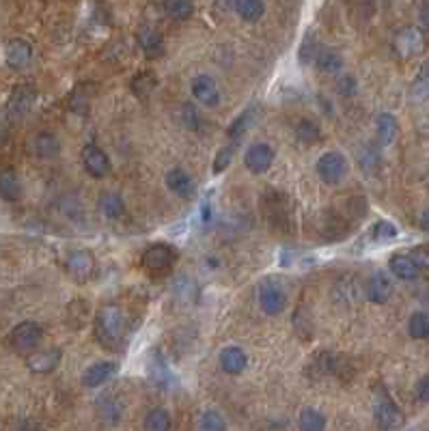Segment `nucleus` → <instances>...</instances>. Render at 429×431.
<instances>
[{
	"instance_id": "obj_1",
	"label": "nucleus",
	"mask_w": 429,
	"mask_h": 431,
	"mask_svg": "<svg viewBox=\"0 0 429 431\" xmlns=\"http://www.w3.org/2000/svg\"><path fill=\"white\" fill-rule=\"evenodd\" d=\"M95 338L110 352L121 350V345L125 341V315L119 306L108 304L97 310Z\"/></svg>"
},
{
	"instance_id": "obj_2",
	"label": "nucleus",
	"mask_w": 429,
	"mask_h": 431,
	"mask_svg": "<svg viewBox=\"0 0 429 431\" xmlns=\"http://www.w3.org/2000/svg\"><path fill=\"white\" fill-rule=\"evenodd\" d=\"M318 175L326 186H339L343 179L348 177V158L339 153V151H326L320 160H318Z\"/></svg>"
},
{
	"instance_id": "obj_3",
	"label": "nucleus",
	"mask_w": 429,
	"mask_h": 431,
	"mask_svg": "<svg viewBox=\"0 0 429 431\" xmlns=\"http://www.w3.org/2000/svg\"><path fill=\"white\" fill-rule=\"evenodd\" d=\"M41 338H43V328L37 322H22L11 330L9 343L15 352L31 354L39 348Z\"/></svg>"
},
{
	"instance_id": "obj_4",
	"label": "nucleus",
	"mask_w": 429,
	"mask_h": 431,
	"mask_svg": "<svg viewBox=\"0 0 429 431\" xmlns=\"http://www.w3.org/2000/svg\"><path fill=\"white\" fill-rule=\"evenodd\" d=\"M257 296H259L261 310L268 313V315H278V313L285 310V306H287V294H285L282 285L276 282L274 278H266L259 285V292H257Z\"/></svg>"
},
{
	"instance_id": "obj_5",
	"label": "nucleus",
	"mask_w": 429,
	"mask_h": 431,
	"mask_svg": "<svg viewBox=\"0 0 429 431\" xmlns=\"http://www.w3.org/2000/svg\"><path fill=\"white\" fill-rule=\"evenodd\" d=\"M175 259H177V254H175L173 248L158 244V246H151L149 250H145V254H142V266H145L147 272L160 274V272H166L170 266H173Z\"/></svg>"
},
{
	"instance_id": "obj_6",
	"label": "nucleus",
	"mask_w": 429,
	"mask_h": 431,
	"mask_svg": "<svg viewBox=\"0 0 429 431\" xmlns=\"http://www.w3.org/2000/svg\"><path fill=\"white\" fill-rule=\"evenodd\" d=\"M274 162V149L266 142H254V145L248 147L246 156H244V164L250 172L254 175H264L266 170H270Z\"/></svg>"
},
{
	"instance_id": "obj_7",
	"label": "nucleus",
	"mask_w": 429,
	"mask_h": 431,
	"mask_svg": "<svg viewBox=\"0 0 429 431\" xmlns=\"http://www.w3.org/2000/svg\"><path fill=\"white\" fill-rule=\"evenodd\" d=\"M190 89H192V95L194 100L201 104V106H207V108H214L220 104V89H218V84L212 76H196L190 84Z\"/></svg>"
},
{
	"instance_id": "obj_8",
	"label": "nucleus",
	"mask_w": 429,
	"mask_h": 431,
	"mask_svg": "<svg viewBox=\"0 0 429 431\" xmlns=\"http://www.w3.org/2000/svg\"><path fill=\"white\" fill-rule=\"evenodd\" d=\"M82 164H84V168H87L89 175L97 177V179L106 177L110 172V160H108L106 151L102 147L93 145V142L82 149Z\"/></svg>"
},
{
	"instance_id": "obj_9",
	"label": "nucleus",
	"mask_w": 429,
	"mask_h": 431,
	"mask_svg": "<svg viewBox=\"0 0 429 431\" xmlns=\"http://www.w3.org/2000/svg\"><path fill=\"white\" fill-rule=\"evenodd\" d=\"M67 272L76 280H80V282L89 280L93 276V272H95V259H93V254L89 250H76V252H72L69 259H67Z\"/></svg>"
},
{
	"instance_id": "obj_10",
	"label": "nucleus",
	"mask_w": 429,
	"mask_h": 431,
	"mask_svg": "<svg viewBox=\"0 0 429 431\" xmlns=\"http://www.w3.org/2000/svg\"><path fill=\"white\" fill-rule=\"evenodd\" d=\"M63 360V352L59 348H48V350H35L28 356V369L35 373H52Z\"/></svg>"
},
{
	"instance_id": "obj_11",
	"label": "nucleus",
	"mask_w": 429,
	"mask_h": 431,
	"mask_svg": "<svg viewBox=\"0 0 429 431\" xmlns=\"http://www.w3.org/2000/svg\"><path fill=\"white\" fill-rule=\"evenodd\" d=\"M5 61L11 69H24L33 61V46L26 39H11L5 48Z\"/></svg>"
},
{
	"instance_id": "obj_12",
	"label": "nucleus",
	"mask_w": 429,
	"mask_h": 431,
	"mask_svg": "<svg viewBox=\"0 0 429 431\" xmlns=\"http://www.w3.org/2000/svg\"><path fill=\"white\" fill-rule=\"evenodd\" d=\"M119 371V364L112 362V360H102L91 364L82 376V384L89 386V388H97L106 382H110V378H114V373Z\"/></svg>"
},
{
	"instance_id": "obj_13",
	"label": "nucleus",
	"mask_w": 429,
	"mask_h": 431,
	"mask_svg": "<svg viewBox=\"0 0 429 431\" xmlns=\"http://www.w3.org/2000/svg\"><path fill=\"white\" fill-rule=\"evenodd\" d=\"M166 188L179 198H192L196 192L194 179L188 175L184 168H170L166 172Z\"/></svg>"
},
{
	"instance_id": "obj_14",
	"label": "nucleus",
	"mask_w": 429,
	"mask_h": 431,
	"mask_svg": "<svg viewBox=\"0 0 429 431\" xmlns=\"http://www.w3.org/2000/svg\"><path fill=\"white\" fill-rule=\"evenodd\" d=\"M395 46L402 56H416L425 52V37L418 28H404V31L397 35Z\"/></svg>"
},
{
	"instance_id": "obj_15",
	"label": "nucleus",
	"mask_w": 429,
	"mask_h": 431,
	"mask_svg": "<svg viewBox=\"0 0 429 431\" xmlns=\"http://www.w3.org/2000/svg\"><path fill=\"white\" fill-rule=\"evenodd\" d=\"M220 360V369L224 373H229V376H238V373H242L248 364V356L242 348H238V345H229V348H224L218 356Z\"/></svg>"
},
{
	"instance_id": "obj_16",
	"label": "nucleus",
	"mask_w": 429,
	"mask_h": 431,
	"mask_svg": "<svg viewBox=\"0 0 429 431\" xmlns=\"http://www.w3.org/2000/svg\"><path fill=\"white\" fill-rule=\"evenodd\" d=\"M376 420L382 429H397L404 425L402 410H399L388 397L380 399L376 404Z\"/></svg>"
},
{
	"instance_id": "obj_17",
	"label": "nucleus",
	"mask_w": 429,
	"mask_h": 431,
	"mask_svg": "<svg viewBox=\"0 0 429 431\" xmlns=\"http://www.w3.org/2000/svg\"><path fill=\"white\" fill-rule=\"evenodd\" d=\"M390 294H393V282H390L386 272H376L374 276L369 278V282H367V298L371 302L384 304V302H388Z\"/></svg>"
},
{
	"instance_id": "obj_18",
	"label": "nucleus",
	"mask_w": 429,
	"mask_h": 431,
	"mask_svg": "<svg viewBox=\"0 0 429 431\" xmlns=\"http://www.w3.org/2000/svg\"><path fill=\"white\" fill-rule=\"evenodd\" d=\"M0 196L5 200H20L22 198V182L13 168L0 170Z\"/></svg>"
},
{
	"instance_id": "obj_19",
	"label": "nucleus",
	"mask_w": 429,
	"mask_h": 431,
	"mask_svg": "<svg viewBox=\"0 0 429 431\" xmlns=\"http://www.w3.org/2000/svg\"><path fill=\"white\" fill-rule=\"evenodd\" d=\"M313 63L324 74H339L343 69V56L332 48H318Z\"/></svg>"
},
{
	"instance_id": "obj_20",
	"label": "nucleus",
	"mask_w": 429,
	"mask_h": 431,
	"mask_svg": "<svg viewBox=\"0 0 429 431\" xmlns=\"http://www.w3.org/2000/svg\"><path fill=\"white\" fill-rule=\"evenodd\" d=\"M33 149H35V156H37V158L52 160V158H56V156L61 153V142H59V138H56L52 132H41V134L35 138Z\"/></svg>"
},
{
	"instance_id": "obj_21",
	"label": "nucleus",
	"mask_w": 429,
	"mask_h": 431,
	"mask_svg": "<svg viewBox=\"0 0 429 431\" xmlns=\"http://www.w3.org/2000/svg\"><path fill=\"white\" fill-rule=\"evenodd\" d=\"M100 210L106 218L117 220L125 214V203L119 192H104L100 198Z\"/></svg>"
},
{
	"instance_id": "obj_22",
	"label": "nucleus",
	"mask_w": 429,
	"mask_h": 431,
	"mask_svg": "<svg viewBox=\"0 0 429 431\" xmlns=\"http://www.w3.org/2000/svg\"><path fill=\"white\" fill-rule=\"evenodd\" d=\"M390 272L402 280H414L421 270L414 266V261L408 254H395L390 256Z\"/></svg>"
},
{
	"instance_id": "obj_23",
	"label": "nucleus",
	"mask_w": 429,
	"mask_h": 431,
	"mask_svg": "<svg viewBox=\"0 0 429 431\" xmlns=\"http://www.w3.org/2000/svg\"><path fill=\"white\" fill-rule=\"evenodd\" d=\"M138 43L147 56H160L164 50V39L156 28H142L138 33Z\"/></svg>"
},
{
	"instance_id": "obj_24",
	"label": "nucleus",
	"mask_w": 429,
	"mask_h": 431,
	"mask_svg": "<svg viewBox=\"0 0 429 431\" xmlns=\"http://www.w3.org/2000/svg\"><path fill=\"white\" fill-rule=\"evenodd\" d=\"M236 11L244 22H259L266 13L264 0H236Z\"/></svg>"
},
{
	"instance_id": "obj_25",
	"label": "nucleus",
	"mask_w": 429,
	"mask_h": 431,
	"mask_svg": "<svg viewBox=\"0 0 429 431\" xmlns=\"http://www.w3.org/2000/svg\"><path fill=\"white\" fill-rule=\"evenodd\" d=\"M298 427L302 431H322L326 427V416L318 408H304L298 416Z\"/></svg>"
},
{
	"instance_id": "obj_26",
	"label": "nucleus",
	"mask_w": 429,
	"mask_h": 431,
	"mask_svg": "<svg viewBox=\"0 0 429 431\" xmlns=\"http://www.w3.org/2000/svg\"><path fill=\"white\" fill-rule=\"evenodd\" d=\"M33 91L28 89V86H18V91L13 93L11 102H9V110L13 114H18V117H22V114H26L28 110H31L33 106Z\"/></svg>"
},
{
	"instance_id": "obj_27",
	"label": "nucleus",
	"mask_w": 429,
	"mask_h": 431,
	"mask_svg": "<svg viewBox=\"0 0 429 431\" xmlns=\"http://www.w3.org/2000/svg\"><path fill=\"white\" fill-rule=\"evenodd\" d=\"M376 128H378V138H380L382 145H390L397 136V119L390 112H382L376 121Z\"/></svg>"
},
{
	"instance_id": "obj_28",
	"label": "nucleus",
	"mask_w": 429,
	"mask_h": 431,
	"mask_svg": "<svg viewBox=\"0 0 429 431\" xmlns=\"http://www.w3.org/2000/svg\"><path fill=\"white\" fill-rule=\"evenodd\" d=\"M164 9L173 20L184 22V20H190L194 13V0H166Z\"/></svg>"
},
{
	"instance_id": "obj_29",
	"label": "nucleus",
	"mask_w": 429,
	"mask_h": 431,
	"mask_svg": "<svg viewBox=\"0 0 429 431\" xmlns=\"http://www.w3.org/2000/svg\"><path fill=\"white\" fill-rule=\"evenodd\" d=\"M145 429H151V431H166L170 429V414L166 408H154L147 412L145 416Z\"/></svg>"
},
{
	"instance_id": "obj_30",
	"label": "nucleus",
	"mask_w": 429,
	"mask_h": 431,
	"mask_svg": "<svg viewBox=\"0 0 429 431\" xmlns=\"http://www.w3.org/2000/svg\"><path fill=\"white\" fill-rule=\"evenodd\" d=\"M156 86H158V78H156L151 71H142V74H138V76L132 80V91H134L138 97L151 95Z\"/></svg>"
},
{
	"instance_id": "obj_31",
	"label": "nucleus",
	"mask_w": 429,
	"mask_h": 431,
	"mask_svg": "<svg viewBox=\"0 0 429 431\" xmlns=\"http://www.w3.org/2000/svg\"><path fill=\"white\" fill-rule=\"evenodd\" d=\"M254 114H257V110L250 106V108H246L240 117L231 123V128H229V136L231 138H240V136H244L250 128H252V121H254Z\"/></svg>"
},
{
	"instance_id": "obj_32",
	"label": "nucleus",
	"mask_w": 429,
	"mask_h": 431,
	"mask_svg": "<svg viewBox=\"0 0 429 431\" xmlns=\"http://www.w3.org/2000/svg\"><path fill=\"white\" fill-rule=\"evenodd\" d=\"M408 332L412 338H429V315L414 313L408 322Z\"/></svg>"
},
{
	"instance_id": "obj_33",
	"label": "nucleus",
	"mask_w": 429,
	"mask_h": 431,
	"mask_svg": "<svg viewBox=\"0 0 429 431\" xmlns=\"http://www.w3.org/2000/svg\"><path fill=\"white\" fill-rule=\"evenodd\" d=\"M198 429H203V431H222V429H226V420H224V416L218 410H205L201 414V418H198Z\"/></svg>"
},
{
	"instance_id": "obj_34",
	"label": "nucleus",
	"mask_w": 429,
	"mask_h": 431,
	"mask_svg": "<svg viewBox=\"0 0 429 431\" xmlns=\"http://www.w3.org/2000/svg\"><path fill=\"white\" fill-rule=\"evenodd\" d=\"M296 136H298V140H302V142H318L320 138H322V130L318 128V123H313V121H300L298 123V128H296Z\"/></svg>"
},
{
	"instance_id": "obj_35",
	"label": "nucleus",
	"mask_w": 429,
	"mask_h": 431,
	"mask_svg": "<svg viewBox=\"0 0 429 431\" xmlns=\"http://www.w3.org/2000/svg\"><path fill=\"white\" fill-rule=\"evenodd\" d=\"M412 93L416 100H427L429 97V61L421 67V74L418 78L414 80V86H412Z\"/></svg>"
},
{
	"instance_id": "obj_36",
	"label": "nucleus",
	"mask_w": 429,
	"mask_h": 431,
	"mask_svg": "<svg viewBox=\"0 0 429 431\" xmlns=\"http://www.w3.org/2000/svg\"><path fill=\"white\" fill-rule=\"evenodd\" d=\"M371 235H374L376 242H390L397 238V226L388 220H380L374 224V233Z\"/></svg>"
},
{
	"instance_id": "obj_37",
	"label": "nucleus",
	"mask_w": 429,
	"mask_h": 431,
	"mask_svg": "<svg viewBox=\"0 0 429 431\" xmlns=\"http://www.w3.org/2000/svg\"><path fill=\"white\" fill-rule=\"evenodd\" d=\"M233 156H236V147H233V145H226V147L218 149L216 160H214V166H212V170L216 172V175H218V172H222V170H226V166L231 164Z\"/></svg>"
},
{
	"instance_id": "obj_38",
	"label": "nucleus",
	"mask_w": 429,
	"mask_h": 431,
	"mask_svg": "<svg viewBox=\"0 0 429 431\" xmlns=\"http://www.w3.org/2000/svg\"><path fill=\"white\" fill-rule=\"evenodd\" d=\"M336 89H339V93H341V95L352 97V95H356V91H358V82H356V78H354V76H350V74H343V76H339Z\"/></svg>"
},
{
	"instance_id": "obj_39",
	"label": "nucleus",
	"mask_w": 429,
	"mask_h": 431,
	"mask_svg": "<svg viewBox=\"0 0 429 431\" xmlns=\"http://www.w3.org/2000/svg\"><path fill=\"white\" fill-rule=\"evenodd\" d=\"M418 270H429V246H418L408 254Z\"/></svg>"
},
{
	"instance_id": "obj_40",
	"label": "nucleus",
	"mask_w": 429,
	"mask_h": 431,
	"mask_svg": "<svg viewBox=\"0 0 429 431\" xmlns=\"http://www.w3.org/2000/svg\"><path fill=\"white\" fill-rule=\"evenodd\" d=\"M182 121H184V125L186 128H192V130H196L198 125V117H196V112H194V108L190 106V104H184V108H182Z\"/></svg>"
},
{
	"instance_id": "obj_41",
	"label": "nucleus",
	"mask_w": 429,
	"mask_h": 431,
	"mask_svg": "<svg viewBox=\"0 0 429 431\" xmlns=\"http://www.w3.org/2000/svg\"><path fill=\"white\" fill-rule=\"evenodd\" d=\"M416 397H418L421 401H425V404H429V376H425V378L418 382V386H416Z\"/></svg>"
},
{
	"instance_id": "obj_42",
	"label": "nucleus",
	"mask_w": 429,
	"mask_h": 431,
	"mask_svg": "<svg viewBox=\"0 0 429 431\" xmlns=\"http://www.w3.org/2000/svg\"><path fill=\"white\" fill-rule=\"evenodd\" d=\"M7 134H9V125L5 119V112H0V145H5L7 142Z\"/></svg>"
},
{
	"instance_id": "obj_43",
	"label": "nucleus",
	"mask_w": 429,
	"mask_h": 431,
	"mask_svg": "<svg viewBox=\"0 0 429 431\" xmlns=\"http://www.w3.org/2000/svg\"><path fill=\"white\" fill-rule=\"evenodd\" d=\"M421 228H423V231H429V207L421 216Z\"/></svg>"
},
{
	"instance_id": "obj_44",
	"label": "nucleus",
	"mask_w": 429,
	"mask_h": 431,
	"mask_svg": "<svg viewBox=\"0 0 429 431\" xmlns=\"http://www.w3.org/2000/svg\"><path fill=\"white\" fill-rule=\"evenodd\" d=\"M421 22H423V26L427 28V31H429V7L423 9V13H421Z\"/></svg>"
}]
</instances>
